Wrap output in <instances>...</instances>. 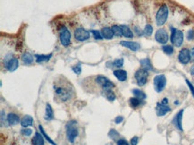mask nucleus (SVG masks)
Returning a JSON list of instances; mask_svg holds the SVG:
<instances>
[{
	"label": "nucleus",
	"instance_id": "obj_1",
	"mask_svg": "<svg viewBox=\"0 0 194 145\" xmlns=\"http://www.w3.org/2000/svg\"><path fill=\"white\" fill-rule=\"evenodd\" d=\"M54 99L58 102H66L70 101L74 95V90L73 85L64 77L57 79L54 82Z\"/></svg>",
	"mask_w": 194,
	"mask_h": 145
},
{
	"label": "nucleus",
	"instance_id": "obj_2",
	"mask_svg": "<svg viewBox=\"0 0 194 145\" xmlns=\"http://www.w3.org/2000/svg\"><path fill=\"white\" fill-rule=\"evenodd\" d=\"M65 133H66V138H67L68 142L71 143H74L79 134L77 122L74 120L68 122L65 125Z\"/></svg>",
	"mask_w": 194,
	"mask_h": 145
},
{
	"label": "nucleus",
	"instance_id": "obj_3",
	"mask_svg": "<svg viewBox=\"0 0 194 145\" xmlns=\"http://www.w3.org/2000/svg\"><path fill=\"white\" fill-rule=\"evenodd\" d=\"M168 12H169V10H168V6L166 5H162L160 6V8L158 9V11L156 12V25L162 26L166 22L167 18H168Z\"/></svg>",
	"mask_w": 194,
	"mask_h": 145
},
{
	"label": "nucleus",
	"instance_id": "obj_4",
	"mask_svg": "<svg viewBox=\"0 0 194 145\" xmlns=\"http://www.w3.org/2000/svg\"><path fill=\"white\" fill-rule=\"evenodd\" d=\"M184 41V34L181 30H176L174 27H171V36L170 41L174 44L175 47L179 48L182 45Z\"/></svg>",
	"mask_w": 194,
	"mask_h": 145
},
{
	"label": "nucleus",
	"instance_id": "obj_5",
	"mask_svg": "<svg viewBox=\"0 0 194 145\" xmlns=\"http://www.w3.org/2000/svg\"><path fill=\"white\" fill-rule=\"evenodd\" d=\"M94 79H95V83H97V86L100 87L103 91L109 90V89H112L115 87L114 83H112L108 78H107L103 75H97Z\"/></svg>",
	"mask_w": 194,
	"mask_h": 145
},
{
	"label": "nucleus",
	"instance_id": "obj_6",
	"mask_svg": "<svg viewBox=\"0 0 194 145\" xmlns=\"http://www.w3.org/2000/svg\"><path fill=\"white\" fill-rule=\"evenodd\" d=\"M154 83V89L156 92H161L164 91L166 85V77L165 74H157L153 79Z\"/></svg>",
	"mask_w": 194,
	"mask_h": 145
},
{
	"label": "nucleus",
	"instance_id": "obj_7",
	"mask_svg": "<svg viewBox=\"0 0 194 145\" xmlns=\"http://www.w3.org/2000/svg\"><path fill=\"white\" fill-rule=\"evenodd\" d=\"M4 64L9 72H15L19 66V60L17 58L12 57L10 55V56L5 57Z\"/></svg>",
	"mask_w": 194,
	"mask_h": 145
},
{
	"label": "nucleus",
	"instance_id": "obj_8",
	"mask_svg": "<svg viewBox=\"0 0 194 145\" xmlns=\"http://www.w3.org/2000/svg\"><path fill=\"white\" fill-rule=\"evenodd\" d=\"M135 80L137 84L139 86H144L148 82V77H149V71L145 69H139L135 73Z\"/></svg>",
	"mask_w": 194,
	"mask_h": 145
},
{
	"label": "nucleus",
	"instance_id": "obj_9",
	"mask_svg": "<svg viewBox=\"0 0 194 145\" xmlns=\"http://www.w3.org/2000/svg\"><path fill=\"white\" fill-rule=\"evenodd\" d=\"M59 40H60V43L64 47L69 46V44L71 42V32L67 28L64 27L63 29H61L60 35H59Z\"/></svg>",
	"mask_w": 194,
	"mask_h": 145
},
{
	"label": "nucleus",
	"instance_id": "obj_10",
	"mask_svg": "<svg viewBox=\"0 0 194 145\" xmlns=\"http://www.w3.org/2000/svg\"><path fill=\"white\" fill-rule=\"evenodd\" d=\"M155 40L156 41L158 42L159 44H162V45L166 44L169 40L167 31L165 29H158L155 33Z\"/></svg>",
	"mask_w": 194,
	"mask_h": 145
},
{
	"label": "nucleus",
	"instance_id": "obj_11",
	"mask_svg": "<svg viewBox=\"0 0 194 145\" xmlns=\"http://www.w3.org/2000/svg\"><path fill=\"white\" fill-rule=\"evenodd\" d=\"M90 37V31H88L87 30H85L83 28H77L74 31V38L78 41H85L89 40Z\"/></svg>",
	"mask_w": 194,
	"mask_h": 145
},
{
	"label": "nucleus",
	"instance_id": "obj_12",
	"mask_svg": "<svg viewBox=\"0 0 194 145\" xmlns=\"http://www.w3.org/2000/svg\"><path fill=\"white\" fill-rule=\"evenodd\" d=\"M178 60L182 64H187L191 61V50L188 48H182L178 54Z\"/></svg>",
	"mask_w": 194,
	"mask_h": 145
},
{
	"label": "nucleus",
	"instance_id": "obj_13",
	"mask_svg": "<svg viewBox=\"0 0 194 145\" xmlns=\"http://www.w3.org/2000/svg\"><path fill=\"white\" fill-rule=\"evenodd\" d=\"M170 111H171V107H168L167 105H164V104L160 103V102L156 103V116L164 117Z\"/></svg>",
	"mask_w": 194,
	"mask_h": 145
},
{
	"label": "nucleus",
	"instance_id": "obj_14",
	"mask_svg": "<svg viewBox=\"0 0 194 145\" xmlns=\"http://www.w3.org/2000/svg\"><path fill=\"white\" fill-rule=\"evenodd\" d=\"M183 112H184V110L181 109L175 115V117H174V119H173V124H174V125L176 127L177 130H179L181 132L183 131L182 130V116H183Z\"/></svg>",
	"mask_w": 194,
	"mask_h": 145
},
{
	"label": "nucleus",
	"instance_id": "obj_15",
	"mask_svg": "<svg viewBox=\"0 0 194 145\" xmlns=\"http://www.w3.org/2000/svg\"><path fill=\"white\" fill-rule=\"evenodd\" d=\"M121 46L123 47H125L127 48H129L130 50L133 51V52H136L138 51L140 48V45L138 43V42H134V41H122L120 42Z\"/></svg>",
	"mask_w": 194,
	"mask_h": 145
},
{
	"label": "nucleus",
	"instance_id": "obj_16",
	"mask_svg": "<svg viewBox=\"0 0 194 145\" xmlns=\"http://www.w3.org/2000/svg\"><path fill=\"white\" fill-rule=\"evenodd\" d=\"M6 120H7V123L9 124V125H16V124L21 123L19 116L15 114V113H9L7 117H6Z\"/></svg>",
	"mask_w": 194,
	"mask_h": 145
},
{
	"label": "nucleus",
	"instance_id": "obj_17",
	"mask_svg": "<svg viewBox=\"0 0 194 145\" xmlns=\"http://www.w3.org/2000/svg\"><path fill=\"white\" fill-rule=\"evenodd\" d=\"M100 32H101V35H102L103 39H106V40H111L115 36L114 33H113V31H112V29L110 27L102 28Z\"/></svg>",
	"mask_w": 194,
	"mask_h": 145
},
{
	"label": "nucleus",
	"instance_id": "obj_18",
	"mask_svg": "<svg viewBox=\"0 0 194 145\" xmlns=\"http://www.w3.org/2000/svg\"><path fill=\"white\" fill-rule=\"evenodd\" d=\"M114 75L117 77L120 82H124L127 79V73H126L125 70H123V69L115 70L114 71Z\"/></svg>",
	"mask_w": 194,
	"mask_h": 145
},
{
	"label": "nucleus",
	"instance_id": "obj_19",
	"mask_svg": "<svg viewBox=\"0 0 194 145\" xmlns=\"http://www.w3.org/2000/svg\"><path fill=\"white\" fill-rule=\"evenodd\" d=\"M20 124L22 127L31 126V125H33V117L29 116V115H26L21 119V123Z\"/></svg>",
	"mask_w": 194,
	"mask_h": 145
},
{
	"label": "nucleus",
	"instance_id": "obj_20",
	"mask_svg": "<svg viewBox=\"0 0 194 145\" xmlns=\"http://www.w3.org/2000/svg\"><path fill=\"white\" fill-rule=\"evenodd\" d=\"M120 26H121V28H122V31H123V37L129 38V39L133 38L134 34H133V31L129 28V26L124 25V24H122V25H120Z\"/></svg>",
	"mask_w": 194,
	"mask_h": 145
},
{
	"label": "nucleus",
	"instance_id": "obj_21",
	"mask_svg": "<svg viewBox=\"0 0 194 145\" xmlns=\"http://www.w3.org/2000/svg\"><path fill=\"white\" fill-rule=\"evenodd\" d=\"M45 119L48 121L53 120L54 119V112H53V108L51 107L50 104H47L46 105V113H45Z\"/></svg>",
	"mask_w": 194,
	"mask_h": 145
},
{
	"label": "nucleus",
	"instance_id": "obj_22",
	"mask_svg": "<svg viewBox=\"0 0 194 145\" xmlns=\"http://www.w3.org/2000/svg\"><path fill=\"white\" fill-rule=\"evenodd\" d=\"M21 60H22L23 64H32L33 61H34V58H33V56L31 53L24 52L21 55Z\"/></svg>",
	"mask_w": 194,
	"mask_h": 145
},
{
	"label": "nucleus",
	"instance_id": "obj_23",
	"mask_svg": "<svg viewBox=\"0 0 194 145\" xmlns=\"http://www.w3.org/2000/svg\"><path fill=\"white\" fill-rule=\"evenodd\" d=\"M140 64L142 67V69H145L147 71H152L153 70V66H152V64L150 62V60L149 58H144V59H141L140 61Z\"/></svg>",
	"mask_w": 194,
	"mask_h": 145
},
{
	"label": "nucleus",
	"instance_id": "obj_24",
	"mask_svg": "<svg viewBox=\"0 0 194 145\" xmlns=\"http://www.w3.org/2000/svg\"><path fill=\"white\" fill-rule=\"evenodd\" d=\"M44 136L39 133H36L33 139H32V144L33 145H44Z\"/></svg>",
	"mask_w": 194,
	"mask_h": 145
},
{
	"label": "nucleus",
	"instance_id": "obj_25",
	"mask_svg": "<svg viewBox=\"0 0 194 145\" xmlns=\"http://www.w3.org/2000/svg\"><path fill=\"white\" fill-rule=\"evenodd\" d=\"M52 54H48V55H35L36 58V62L37 63H42L49 61L50 58H52Z\"/></svg>",
	"mask_w": 194,
	"mask_h": 145
},
{
	"label": "nucleus",
	"instance_id": "obj_26",
	"mask_svg": "<svg viewBox=\"0 0 194 145\" xmlns=\"http://www.w3.org/2000/svg\"><path fill=\"white\" fill-rule=\"evenodd\" d=\"M132 92L133 93V95L135 96L136 98H138V99H140V100H145L146 98H147V95L145 94V92L144 91H142L141 90H140V89H133V91H132Z\"/></svg>",
	"mask_w": 194,
	"mask_h": 145
},
{
	"label": "nucleus",
	"instance_id": "obj_27",
	"mask_svg": "<svg viewBox=\"0 0 194 145\" xmlns=\"http://www.w3.org/2000/svg\"><path fill=\"white\" fill-rule=\"evenodd\" d=\"M129 104H130V106L133 107V108H136V107H140L141 104H142V100H140V99H138V98H131L130 100H129Z\"/></svg>",
	"mask_w": 194,
	"mask_h": 145
},
{
	"label": "nucleus",
	"instance_id": "obj_28",
	"mask_svg": "<svg viewBox=\"0 0 194 145\" xmlns=\"http://www.w3.org/2000/svg\"><path fill=\"white\" fill-rule=\"evenodd\" d=\"M39 129L40 130V133L45 137V139L48 141V143H50V144H52V145H57L56 144V143H55V142H54V141H53V140H52V139H51L48 134H47V133H46V132H45V130H44V128H43V126H42L41 124H39Z\"/></svg>",
	"mask_w": 194,
	"mask_h": 145
},
{
	"label": "nucleus",
	"instance_id": "obj_29",
	"mask_svg": "<svg viewBox=\"0 0 194 145\" xmlns=\"http://www.w3.org/2000/svg\"><path fill=\"white\" fill-rule=\"evenodd\" d=\"M103 93H104V95L106 96V98H107L109 101H114L116 100V95H115V93L111 91V89L103 91Z\"/></svg>",
	"mask_w": 194,
	"mask_h": 145
},
{
	"label": "nucleus",
	"instance_id": "obj_30",
	"mask_svg": "<svg viewBox=\"0 0 194 145\" xmlns=\"http://www.w3.org/2000/svg\"><path fill=\"white\" fill-rule=\"evenodd\" d=\"M111 29H112L113 33H114L115 36H117V37H122L123 36V31H122V28H121L120 25L115 24V25H113L111 27Z\"/></svg>",
	"mask_w": 194,
	"mask_h": 145
},
{
	"label": "nucleus",
	"instance_id": "obj_31",
	"mask_svg": "<svg viewBox=\"0 0 194 145\" xmlns=\"http://www.w3.org/2000/svg\"><path fill=\"white\" fill-rule=\"evenodd\" d=\"M162 50L164 51V53H166L168 56H171L175 51L174 47L172 45H163L162 46Z\"/></svg>",
	"mask_w": 194,
	"mask_h": 145
},
{
	"label": "nucleus",
	"instance_id": "obj_32",
	"mask_svg": "<svg viewBox=\"0 0 194 145\" xmlns=\"http://www.w3.org/2000/svg\"><path fill=\"white\" fill-rule=\"evenodd\" d=\"M153 33V27L151 24H146V26L143 29V34L145 36H150Z\"/></svg>",
	"mask_w": 194,
	"mask_h": 145
},
{
	"label": "nucleus",
	"instance_id": "obj_33",
	"mask_svg": "<svg viewBox=\"0 0 194 145\" xmlns=\"http://www.w3.org/2000/svg\"><path fill=\"white\" fill-rule=\"evenodd\" d=\"M108 136H109V138H111L112 140H119L120 138V134H119V133L117 132L116 129H111L110 131H109V133H108Z\"/></svg>",
	"mask_w": 194,
	"mask_h": 145
},
{
	"label": "nucleus",
	"instance_id": "obj_34",
	"mask_svg": "<svg viewBox=\"0 0 194 145\" xmlns=\"http://www.w3.org/2000/svg\"><path fill=\"white\" fill-rule=\"evenodd\" d=\"M123 64H124V60H123V58H117L116 60H114V62L112 63L113 66L117 67V68L122 67V66L123 65Z\"/></svg>",
	"mask_w": 194,
	"mask_h": 145
},
{
	"label": "nucleus",
	"instance_id": "obj_35",
	"mask_svg": "<svg viewBox=\"0 0 194 145\" xmlns=\"http://www.w3.org/2000/svg\"><path fill=\"white\" fill-rule=\"evenodd\" d=\"M21 133L24 136L29 137V136H31V133H32V130H31V128L24 127L23 129H21Z\"/></svg>",
	"mask_w": 194,
	"mask_h": 145
},
{
	"label": "nucleus",
	"instance_id": "obj_36",
	"mask_svg": "<svg viewBox=\"0 0 194 145\" xmlns=\"http://www.w3.org/2000/svg\"><path fill=\"white\" fill-rule=\"evenodd\" d=\"M90 32L92 33L93 37H94L96 40H102V39H103V37H102V35H101V32H100L99 31L92 30V31H90Z\"/></svg>",
	"mask_w": 194,
	"mask_h": 145
},
{
	"label": "nucleus",
	"instance_id": "obj_37",
	"mask_svg": "<svg viewBox=\"0 0 194 145\" xmlns=\"http://www.w3.org/2000/svg\"><path fill=\"white\" fill-rule=\"evenodd\" d=\"M72 69H73L74 73V74H78V75L81 73V64L74 65V66L72 67Z\"/></svg>",
	"mask_w": 194,
	"mask_h": 145
},
{
	"label": "nucleus",
	"instance_id": "obj_38",
	"mask_svg": "<svg viewBox=\"0 0 194 145\" xmlns=\"http://www.w3.org/2000/svg\"><path fill=\"white\" fill-rule=\"evenodd\" d=\"M186 37H187V40H188V41H193L194 40V30H189V31H187Z\"/></svg>",
	"mask_w": 194,
	"mask_h": 145
},
{
	"label": "nucleus",
	"instance_id": "obj_39",
	"mask_svg": "<svg viewBox=\"0 0 194 145\" xmlns=\"http://www.w3.org/2000/svg\"><path fill=\"white\" fill-rule=\"evenodd\" d=\"M185 82L187 83V85H188V87H189V89H190V91H191V93H192V95L193 96L194 98V85L191 83L188 79H185Z\"/></svg>",
	"mask_w": 194,
	"mask_h": 145
},
{
	"label": "nucleus",
	"instance_id": "obj_40",
	"mask_svg": "<svg viewBox=\"0 0 194 145\" xmlns=\"http://www.w3.org/2000/svg\"><path fill=\"white\" fill-rule=\"evenodd\" d=\"M117 145H130L125 139H119L117 141Z\"/></svg>",
	"mask_w": 194,
	"mask_h": 145
},
{
	"label": "nucleus",
	"instance_id": "obj_41",
	"mask_svg": "<svg viewBox=\"0 0 194 145\" xmlns=\"http://www.w3.org/2000/svg\"><path fill=\"white\" fill-rule=\"evenodd\" d=\"M123 120H124V117H122V116H118V117H117L115 118V123L118 124H120V123H122Z\"/></svg>",
	"mask_w": 194,
	"mask_h": 145
},
{
	"label": "nucleus",
	"instance_id": "obj_42",
	"mask_svg": "<svg viewBox=\"0 0 194 145\" xmlns=\"http://www.w3.org/2000/svg\"><path fill=\"white\" fill-rule=\"evenodd\" d=\"M139 143V137L138 136H134L133 138H132L131 140V145H137Z\"/></svg>",
	"mask_w": 194,
	"mask_h": 145
},
{
	"label": "nucleus",
	"instance_id": "obj_43",
	"mask_svg": "<svg viewBox=\"0 0 194 145\" xmlns=\"http://www.w3.org/2000/svg\"><path fill=\"white\" fill-rule=\"evenodd\" d=\"M134 31H135L136 34H137V35H139V36H140V35H142V34H143V31H140V28H139V27H137V26L134 27Z\"/></svg>",
	"mask_w": 194,
	"mask_h": 145
},
{
	"label": "nucleus",
	"instance_id": "obj_44",
	"mask_svg": "<svg viewBox=\"0 0 194 145\" xmlns=\"http://www.w3.org/2000/svg\"><path fill=\"white\" fill-rule=\"evenodd\" d=\"M191 60L194 62V48H192L191 50Z\"/></svg>",
	"mask_w": 194,
	"mask_h": 145
},
{
	"label": "nucleus",
	"instance_id": "obj_45",
	"mask_svg": "<svg viewBox=\"0 0 194 145\" xmlns=\"http://www.w3.org/2000/svg\"><path fill=\"white\" fill-rule=\"evenodd\" d=\"M160 103L164 104V105H167V103H168V100L166 99V98H164L162 101H161V102Z\"/></svg>",
	"mask_w": 194,
	"mask_h": 145
},
{
	"label": "nucleus",
	"instance_id": "obj_46",
	"mask_svg": "<svg viewBox=\"0 0 194 145\" xmlns=\"http://www.w3.org/2000/svg\"><path fill=\"white\" fill-rule=\"evenodd\" d=\"M191 74H192V75H194V64L191 67Z\"/></svg>",
	"mask_w": 194,
	"mask_h": 145
},
{
	"label": "nucleus",
	"instance_id": "obj_47",
	"mask_svg": "<svg viewBox=\"0 0 194 145\" xmlns=\"http://www.w3.org/2000/svg\"><path fill=\"white\" fill-rule=\"evenodd\" d=\"M107 145H114V144H113V143H107Z\"/></svg>",
	"mask_w": 194,
	"mask_h": 145
}]
</instances>
